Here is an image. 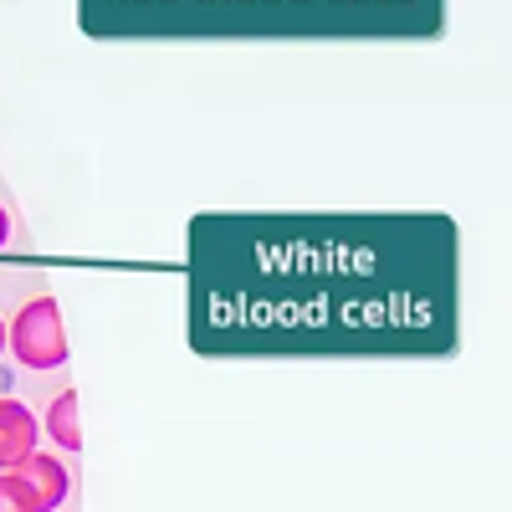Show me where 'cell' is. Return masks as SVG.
<instances>
[{
  "label": "cell",
  "instance_id": "obj_5",
  "mask_svg": "<svg viewBox=\"0 0 512 512\" xmlns=\"http://www.w3.org/2000/svg\"><path fill=\"white\" fill-rule=\"evenodd\" d=\"M0 512H41V502L21 472H0Z\"/></svg>",
  "mask_w": 512,
  "mask_h": 512
},
{
  "label": "cell",
  "instance_id": "obj_7",
  "mask_svg": "<svg viewBox=\"0 0 512 512\" xmlns=\"http://www.w3.org/2000/svg\"><path fill=\"white\" fill-rule=\"evenodd\" d=\"M0 354H6V318H0Z\"/></svg>",
  "mask_w": 512,
  "mask_h": 512
},
{
  "label": "cell",
  "instance_id": "obj_2",
  "mask_svg": "<svg viewBox=\"0 0 512 512\" xmlns=\"http://www.w3.org/2000/svg\"><path fill=\"white\" fill-rule=\"evenodd\" d=\"M36 431H41V420L21 400L0 395V472H11L16 461H26L36 451Z\"/></svg>",
  "mask_w": 512,
  "mask_h": 512
},
{
  "label": "cell",
  "instance_id": "obj_6",
  "mask_svg": "<svg viewBox=\"0 0 512 512\" xmlns=\"http://www.w3.org/2000/svg\"><path fill=\"white\" fill-rule=\"evenodd\" d=\"M11 241V216H6V205H0V246Z\"/></svg>",
  "mask_w": 512,
  "mask_h": 512
},
{
  "label": "cell",
  "instance_id": "obj_3",
  "mask_svg": "<svg viewBox=\"0 0 512 512\" xmlns=\"http://www.w3.org/2000/svg\"><path fill=\"white\" fill-rule=\"evenodd\" d=\"M11 472H21V477L31 482V492H36L41 512H52V507H62V502H67V487H72V477H67V461L31 451L26 461H16V466H11Z\"/></svg>",
  "mask_w": 512,
  "mask_h": 512
},
{
  "label": "cell",
  "instance_id": "obj_1",
  "mask_svg": "<svg viewBox=\"0 0 512 512\" xmlns=\"http://www.w3.org/2000/svg\"><path fill=\"white\" fill-rule=\"evenodd\" d=\"M6 349L26 369H62L67 364V328H62L57 297H31V303L16 308V318L6 323Z\"/></svg>",
  "mask_w": 512,
  "mask_h": 512
},
{
  "label": "cell",
  "instance_id": "obj_4",
  "mask_svg": "<svg viewBox=\"0 0 512 512\" xmlns=\"http://www.w3.org/2000/svg\"><path fill=\"white\" fill-rule=\"evenodd\" d=\"M47 436L62 446V451H82V425H77V395L72 390H62L52 405H47Z\"/></svg>",
  "mask_w": 512,
  "mask_h": 512
}]
</instances>
